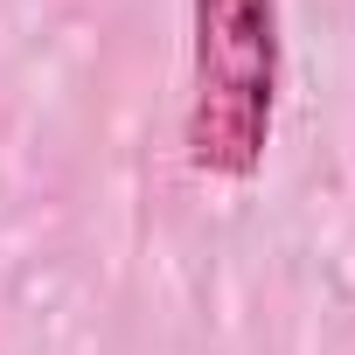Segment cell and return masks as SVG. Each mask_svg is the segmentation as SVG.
<instances>
[{
  "label": "cell",
  "mask_w": 355,
  "mask_h": 355,
  "mask_svg": "<svg viewBox=\"0 0 355 355\" xmlns=\"http://www.w3.org/2000/svg\"><path fill=\"white\" fill-rule=\"evenodd\" d=\"M189 160L216 182H251L279 119V0H189Z\"/></svg>",
  "instance_id": "cell-1"
}]
</instances>
